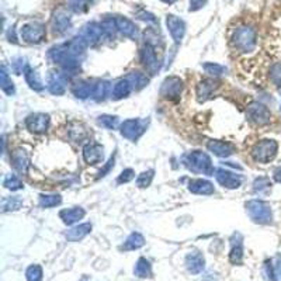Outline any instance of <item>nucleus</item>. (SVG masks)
I'll return each instance as SVG.
<instances>
[{"label": "nucleus", "instance_id": "obj_1", "mask_svg": "<svg viewBox=\"0 0 281 281\" xmlns=\"http://www.w3.org/2000/svg\"><path fill=\"white\" fill-rule=\"evenodd\" d=\"M257 44V34L256 30L249 26H242L235 30L232 37V45L233 48L238 49L239 52L249 54L256 48Z\"/></svg>", "mask_w": 281, "mask_h": 281}, {"label": "nucleus", "instance_id": "obj_2", "mask_svg": "<svg viewBox=\"0 0 281 281\" xmlns=\"http://www.w3.org/2000/svg\"><path fill=\"white\" fill-rule=\"evenodd\" d=\"M184 165L194 173H203V175H214V166L211 162L210 156L204 152L196 151L191 152L184 158Z\"/></svg>", "mask_w": 281, "mask_h": 281}, {"label": "nucleus", "instance_id": "obj_3", "mask_svg": "<svg viewBox=\"0 0 281 281\" xmlns=\"http://www.w3.org/2000/svg\"><path fill=\"white\" fill-rule=\"evenodd\" d=\"M246 210L249 217L257 224H270L271 222V208L270 205L261 200H252L246 204Z\"/></svg>", "mask_w": 281, "mask_h": 281}, {"label": "nucleus", "instance_id": "obj_4", "mask_svg": "<svg viewBox=\"0 0 281 281\" xmlns=\"http://www.w3.org/2000/svg\"><path fill=\"white\" fill-rule=\"evenodd\" d=\"M278 151V145L274 139H263L260 140L256 147L253 148L252 156L253 159L259 163H268L275 158Z\"/></svg>", "mask_w": 281, "mask_h": 281}, {"label": "nucleus", "instance_id": "obj_5", "mask_svg": "<svg viewBox=\"0 0 281 281\" xmlns=\"http://www.w3.org/2000/svg\"><path fill=\"white\" fill-rule=\"evenodd\" d=\"M21 40L28 44H38L45 38V26L38 21L24 24L20 30Z\"/></svg>", "mask_w": 281, "mask_h": 281}, {"label": "nucleus", "instance_id": "obj_6", "mask_svg": "<svg viewBox=\"0 0 281 281\" xmlns=\"http://www.w3.org/2000/svg\"><path fill=\"white\" fill-rule=\"evenodd\" d=\"M145 129H147V121L142 119H126L121 124V135L125 136L126 139H138L145 132Z\"/></svg>", "mask_w": 281, "mask_h": 281}, {"label": "nucleus", "instance_id": "obj_7", "mask_svg": "<svg viewBox=\"0 0 281 281\" xmlns=\"http://www.w3.org/2000/svg\"><path fill=\"white\" fill-rule=\"evenodd\" d=\"M247 117L254 124L264 125V124L270 122L271 114H270V110L267 108L266 105L260 104V103H252L247 107Z\"/></svg>", "mask_w": 281, "mask_h": 281}, {"label": "nucleus", "instance_id": "obj_8", "mask_svg": "<svg viewBox=\"0 0 281 281\" xmlns=\"http://www.w3.org/2000/svg\"><path fill=\"white\" fill-rule=\"evenodd\" d=\"M183 90V82L179 77L172 76L168 77L163 84H162L161 94L163 97L169 98V100H176L180 96V93Z\"/></svg>", "mask_w": 281, "mask_h": 281}, {"label": "nucleus", "instance_id": "obj_9", "mask_svg": "<svg viewBox=\"0 0 281 281\" xmlns=\"http://www.w3.org/2000/svg\"><path fill=\"white\" fill-rule=\"evenodd\" d=\"M215 177H217L218 183L221 186H224L226 189H238L242 184V177L239 175H235L229 170L225 169H217L215 170Z\"/></svg>", "mask_w": 281, "mask_h": 281}, {"label": "nucleus", "instance_id": "obj_10", "mask_svg": "<svg viewBox=\"0 0 281 281\" xmlns=\"http://www.w3.org/2000/svg\"><path fill=\"white\" fill-rule=\"evenodd\" d=\"M166 26L169 28V33L172 35V38L175 40L177 44L182 41L184 33H186V24L182 19L176 17L173 14H169L166 17Z\"/></svg>", "mask_w": 281, "mask_h": 281}, {"label": "nucleus", "instance_id": "obj_11", "mask_svg": "<svg viewBox=\"0 0 281 281\" xmlns=\"http://www.w3.org/2000/svg\"><path fill=\"white\" fill-rule=\"evenodd\" d=\"M26 125L30 131L35 133H42L48 129L49 126V117L47 114H33L26 119Z\"/></svg>", "mask_w": 281, "mask_h": 281}, {"label": "nucleus", "instance_id": "obj_12", "mask_svg": "<svg viewBox=\"0 0 281 281\" xmlns=\"http://www.w3.org/2000/svg\"><path fill=\"white\" fill-rule=\"evenodd\" d=\"M104 34V30L101 27V24H97V23H90L87 26H84L83 30L80 31V37L83 38L84 41L87 42L89 45L90 44H94L101 40V35Z\"/></svg>", "mask_w": 281, "mask_h": 281}, {"label": "nucleus", "instance_id": "obj_13", "mask_svg": "<svg viewBox=\"0 0 281 281\" xmlns=\"http://www.w3.org/2000/svg\"><path fill=\"white\" fill-rule=\"evenodd\" d=\"M83 158L84 161L90 165H97L100 162L103 161L104 158V154H103V147L98 145V144H87L83 149Z\"/></svg>", "mask_w": 281, "mask_h": 281}, {"label": "nucleus", "instance_id": "obj_14", "mask_svg": "<svg viewBox=\"0 0 281 281\" xmlns=\"http://www.w3.org/2000/svg\"><path fill=\"white\" fill-rule=\"evenodd\" d=\"M52 26H54V31L58 34H63L66 33L70 27V17L69 14L66 13L65 10H58L54 14V19H52Z\"/></svg>", "mask_w": 281, "mask_h": 281}, {"label": "nucleus", "instance_id": "obj_15", "mask_svg": "<svg viewBox=\"0 0 281 281\" xmlns=\"http://www.w3.org/2000/svg\"><path fill=\"white\" fill-rule=\"evenodd\" d=\"M204 257L200 252H190L186 257V266L191 274H200L204 270Z\"/></svg>", "mask_w": 281, "mask_h": 281}, {"label": "nucleus", "instance_id": "obj_16", "mask_svg": "<svg viewBox=\"0 0 281 281\" xmlns=\"http://www.w3.org/2000/svg\"><path fill=\"white\" fill-rule=\"evenodd\" d=\"M66 76H63L62 73H52L49 76L48 89L52 94H63L66 90Z\"/></svg>", "mask_w": 281, "mask_h": 281}, {"label": "nucleus", "instance_id": "obj_17", "mask_svg": "<svg viewBox=\"0 0 281 281\" xmlns=\"http://www.w3.org/2000/svg\"><path fill=\"white\" fill-rule=\"evenodd\" d=\"M140 59L151 72H155L158 69V58H156V52H155L152 45L147 44L144 48L140 49Z\"/></svg>", "mask_w": 281, "mask_h": 281}, {"label": "nucleus", "instance_id": "obj_18", "mask_svg": "<svg viewBox=\"0 0 281 281\" xmlns=\"http://www.w3.org/2000/svg\"><path fill=\"white\" fill-rule=\"evenodd\" d=\"M12 162H13L14 169L19 173H26L28 165H30V156H28L26 151L17 149V151H14L13 156H12Z\"/></svg>", "mask_w": 281, "mask_h": 281}, {"label": "nucleus", "instance_id": "obj_19", "mask_svg": "<svg viewBox=\"0 0 281 281\" xmlns=\"http://www.w3.org/2000/svg\"><path fill=\"white\" fill-rule=\"evenodd\" d=\"M189 190L194 194H212L214 193V186L212 183H210L208 180H204V179H197V180H191L189 184Z\"/></svg>", "mask_w": 281, "mask_h": 281}, {"label": "nucleus", "instance_id": "obj_20", "mask_svg": "<svg viewBox=\"0 0 281 281\" xmlns=\"http://www.w3.org/2000/svg\"><path fill=\"white\" fill-rule=\"evenodd\" d=\"M208 149L221 158H226V156H231L233 154V147L224 140H211L208 144Z\"/></svg>", "mask_w": 281, "mask_h": 281}, {"label": "nucleus", "instance_id": "obj_21", "mask_svg": "<svg viewBox=\"0 0 281 281\" xmlns=\"http://www.w3.org/2000/svg\"><path fill=\"white\" fill-rule=\"evenodd\" d=\"M115 23H117V30L121 34H124L128 38L136 37V27L132 21L128 20L125 17H115Z\"/></svg>", "mask_w": 281, "mask_h": 281}, {"label": "nucleus", "instance_id": "obj_22", "mask_svg": "<svg viewBox=\"0 0 281 281\" xmlns=\"http://www.w3.org/2000/svg\"><path fill=\"white\" fill-rule=\"evenodd\" d=\"M215 89H217V83L214 80H203L197 86V97L200 101H205L211 97Z\"/></svg>", "mask_w": 281, "mask_h": 281}, {"label": "nucleus", "instance_id": "obj_23", "mask_svg": "<svg viewBox=\"0 0 281 281\" xmlns=\"http://www.w3.org/2000/svg\"><path fill=\"white\" fill-rule=\"evenodd\" d=\"M243 259V245H242V238L238 233V239L235 240V236L232 238V249L229 253V260L232 264H240Z\"/></svg>", "mask_w": 281, "mask_h": 281}, {"label": "nucleus", "instance_id": "obj_24", "mask_svg": "<svg viewBox=\"0 0 281 281\" xmlns=\"http://www.w3.org/2000/svg\"><path fill=\"white\" fill-rule=\"evenodd\" d=\"M131 91H132V87H131L129 82L126 79H121V80H118L117 83L114 84L111 90V97L114 100H119V98L126 97Z\"/></svg>", "mask_w": 281, "mask_h": 281}, {"label": "nucleus", "instance_id": "obj_25", "mask_svg": "<svg viewBox=\"0 0 281 281\" xmlns=\"http://www.w3.org/2000/svg\"><path fill=\"white\" fill-rule=\"evenodd\" d=\"M91 231V225L90 224H82L77 225L75 228H72L68 233H66V238L70 242H77L80 239H83L86 235H89Z\"/></svg>", "mask_w": 281, "mask_h": 281}, {"label": "nucleus", "instance_id": "obj_26", "mask_svg": "<svg viewBox=\"0 0 281 281\" xmlns=\"http://www.w3.org/2000/svg\"><path fill=\"white\" fill-rule=\"evenodd\" d=\"M59 217L62 218V221L66 225H72L84 217V210H82V208H69V210H63L61 211Z\"/></svg>", "mask_w": 281, "mask_h": 281}, {"label": "nucleus", "instance_id": "obj_27", "mask_svg": "<svg viewBox=\"0 0 281 281\" xmlns=\"http://www.w3.org/2000/svg\"><path fill=\"white\" fill-rule=\"evenodd\" d=\"M145 245V239H144V236L140 235V233H138V232H133V233H131L128 238H126V240L124 242V245H122V250H135V249H139V247H142V246Z\"/></svg>", "mask_w": 281, "mask_h": 281}, {"label": "nucleus", "instance_id": "obj_28", "mask_svg": "<svg viewBox=\"0 0 281 281\" xmlns=\"http://www.w3.org/2000/svg\"><path fill=\"white\" fill-rule=\"evenodd\" d=\"M94 86H96V84L80 82V83L75 84V86L72 87V91H73V94L79 98L93 97V93H94Z\"/></svg>", "mask_w": 281, "mask_h": 281}, {"label": "nucleus", "instance_id": "obj_29", "mask_svg": "<svg viewBox=\"0 0 281 281\" xmlns=\"http://www.w3.org/2000/svg\"><path fill=\"white\" fill-rule=\"evenodd\" d=\"M125 79L128 80V82H129L131 87H132V90H140L142 87H145V86L149 83V79H148L147 75L139 73V72H133V73H129Z\"/></svg>", "mask_w": 281, "mask_h": 281}, {"label": "nucleus", "instance_id": "obj_30", "mask_svg": "<svg viewBox=\"0 0 281 281\" xmlns=\"http://www.w3.org/2000/svg\"><path fill=\"white\" fill-rule=\"evenodd\" d=\"M24 77H26V82L30 84L31 89H34V90H38V91L44 90L45 86L42 84L41 77H40V75H38L35 70H33L31 68H27L26 72H24Z\"/></svg>", "mask_w": 281, "mask_h": 281}, {"label": "nucleus", "instance_id": "obj_31", "mask_svg": "<svg viewBox=\"0 0 281 281\" xmlns=\"http://www.w3.org/2000/svg\"><path fill=\"white\" fill-rule=\"evenodd\" d=\"M133 273H135L136 277H139V278H147V277H149V275L152 274L151 263H149L147 259L140 257V259L136 261V264H135Z\"/></svg>", "mask_w": 281, "mask_h": 281}, {"label": "nucleus", "instance_id": "obj_32", "mask_svg": "<svg viewBox=\"0 0 281 281\" xmlns=\"http://www.w3.org/2000/svg\"><path fill=\"white\" fill-rule=\"evenodd\" d=\"M0 86H2V90L5 91L6 94H9V96L14 94L13 82L10 80V77H9L5 69H2V73H0Z\"/></svg>", "mask_w": 281, "mask_h": 281}, {"label": "nucleus", "instance_id": "obj_33", "mask_svg": "<svg viewBox=\"0 0 281 281\" xmlns=\"http://www.w3.org/2000/svg\"><path fill=\"white\" fill-rule=\"evenodd\" d=\"M91 3L93 0H69V7L75 13H83L90 7Z\"/></svg>", "mask_w": 281, "mask_h": 281}, {"label": "nucleus", "instance_id": "obj_34", "mask_svg": "<svg viewBox=\"0 0 281 281\" xmlns=\"http://www.w3.org/2000/svg\"><path fill=\"white\" fill-rule=\"evenodd\" d=\"M21 204H23V201H21V198H19V197H9V198L3 200L2 208H3V211H13L20 208Z\"/></svg>", "mask_w": 281, "mask_h": 281}, {"label": "nucleus", "instance_id": "obj_35", "mask_svg": "<svg viewBox=\"0 0 281 281\" xmlns=\"http://www.w3.org/2000/svg\"><path fill=\"white\" fill-rule=\"evenodd\" d=\"M62 198L61 196H56V194H52V196H41L40 198V205L42 208H49V207H55L58 204H61Z\"/></svg>", "mask_w": 281, "mask_h": 281}, {"label": "nucleus", "instance_id": "obj_36", "mask_svg": "<svg viewBox=\"0 0 281 281\" xmlns=\"http://www.w3.org/2000/svg\"><path fill=\"white\" fill-rule=\"evenodd\" d=\"M3 186L10 190H20L23 187V183L16 175H7L3 180Z\"/></svg>", "mask_w": 281, "mask_h": 281}, {"label": "nucleus", "instance_id": "obj_37", "mask_svg": "<svg viewBox=\"0 0 281 281\" xmlns=\"http://www.w3.org/2000/svg\"><path fill=\"white\" fill-rule=\"evenodd\" d=\"M27 281H41L42 280V268L40 266H30L26 271Z\"/></svg>", "mask_w": 281, "mask_h": 281}, {"label": "nucleus", "instance_id": "obj_38", "mask_svg": "<svg viewBox=\"0 0 281 281\" xmlns=\"http://www.w3.org/2000/svg\"><path fill=\"white\" fill-rule=\"evenodd\" d=\"M271 187V183L267 177H259L256 179L254 183H253V189L256 193H264V191H268Z\"/></svg>", "mask_w": 281, "mask_h": 281}, {"label": "nucleus", "instance_id": "obj_39", "mask_svg": "<svg viewBox=\"0 0 281 281\" xmlns=\"http://www.w3.org/2000/svg\"><path fill=\"white\" fill-rule=\"evenodd\" d=\"M154 170H148V172H144V173H140L138 176V179H136V184L139 186V187H148L152 180H154Z\"/></svg>", "mask_w": 281, "mask_h": 281}, {"label": "nucleus", "instance_id": "obj_40", "mask_svg": "<svg viewBox=\"0 0 281 281\" xmlns=\"http://www.w3.org/2000/svg\"><path fill=\"white\" fill-rule=\"evenodd\" d=\"M98 124L100 125L105 126L108 129H114L118 125V118L117 117H112V115H101L98 119Z\"/></svg>", "mask_w": 281, "mask_h": 281}, {"label": "nucleus", "instance_id": "obj_41", "mask_svg": "<svg viewBox=\"0 0 281 281\" xmlns=\"http://www.w3.org/2000/svg\"><path fill=\"white\" fill-rule=\"evenodd\" d=\"M70 136L73 138L75 140H77V142H82V140L87 136V132L83 129V126L82 125H73L72 128H70Z\"/></svg>", "mask_w": 281, "mask_h": 281}, {"label": "nucleus", "instance_id": "obj_42", "mask_svg": "<svg viewBox=\"0 0 281 281\" xmlns=\"http://www.w3.org/2000/svg\"><path fill=\"white\" fill-rule=\"evenodd\" d=\"M203 68L205 69L207 73L214 75V76H219V75H222L225 70L224 66H222V65H218V63H205Z\"/></svg>", "mask_w": 281, "mask_h": 281}, {"label": "nucleus", "instance_id": "obj_43", "mask_svg": "<svg viewBox=\"0 0 281 281\" xmlns=\"http://www.w3.org/2000/svg\"><path fill=\"white\" fill-rule=\"evenodd\" d=\"M270 76H271V80H273L274 83L281 84V62L275 63L273 65V68L270 70Z\"/></svg>", "mask_w": 281, "mask_h": 281}, {"label": "nucleus", "instance_id": "obj_44", "mask_svg": "<svg viewBox=\"0 0 281 281\" xmlns=\"http://www.w3.org/2000/svg\"><path fill=\"white\" fill-rule=\"evenodd\" d=\"M133 170L132 169H126V170H124L121 175H119V177H118V180L117 182L118 183H128V182H131L133 179Z\"/></svg>", "mask_w": 281, "mask_h": 281}, {"label": "nucleus", "instance_id": "obj_45", "mask_svg": "<svg viewBox=\"0 0 281 281\" xmlns=\"http://www.w3.org/2000/svg\"><path fill=\"white\" fill-rule=\"evenodd\" d=\"M273 267H274V273H275V277L277 280L281 281V256L277 254L275 259L273 260Z\"/></svg>", "mask_w": 281, "mask_h": 281}, {"label": "nucleus", "instance_id": "obj_46", "mask_svg": "<svg viewBox=\"0 0 281 281\" xmlns=\"http://www.w3.org/2000/svg\"><path fill=\"white\" fill-rule=\"evenodd\" d=\"M207 3V0H190V12H197Z\"/></svg>", "mask_w": 281, "mask_h": 281}, {"label": "nucleus", "instance_id": "obj_47", "mask_svg": "<svg viewBox=\"0 0 281 281\" xmlns=\"http://www.w3.org/2000/svg\"><path fill=\"white\" fill-rule=\"evenodd\" d=\"M138 17H139L140 20L149 21V23H156V19H155L154 14L148 13V12H139V13H138Z\"/></svg>", "mask_w": 281, "mask_h": 281}, {"label": "nucleus", "instance_id": "obj_48", "mask_svg": "<svg viewBox=\"0 0 281 281\" xmlns=\"http://www.w3.org/2000/svg\"><path fill=\"white\" fill-rule=\"evenodd\" d=\"M274 180L277 183H281V165L274 170Z\"/></svg>", "mask_w": 281, "mask_h": 281}, {"label": "nucleus", "instance_id": "obj_49", "mask_svg": "<svg viewBox=\"0 0 281 281\" xmlns=\"http://www.w3.org/2000/svg\"><path fill=\"white\" fill-rule=\"evenodd\" d=\"M161 2H163V3H166V5H173L176 0H161Z\"/></svg>", "mask_w": 281, "mask_h": 281}]
</instances>
